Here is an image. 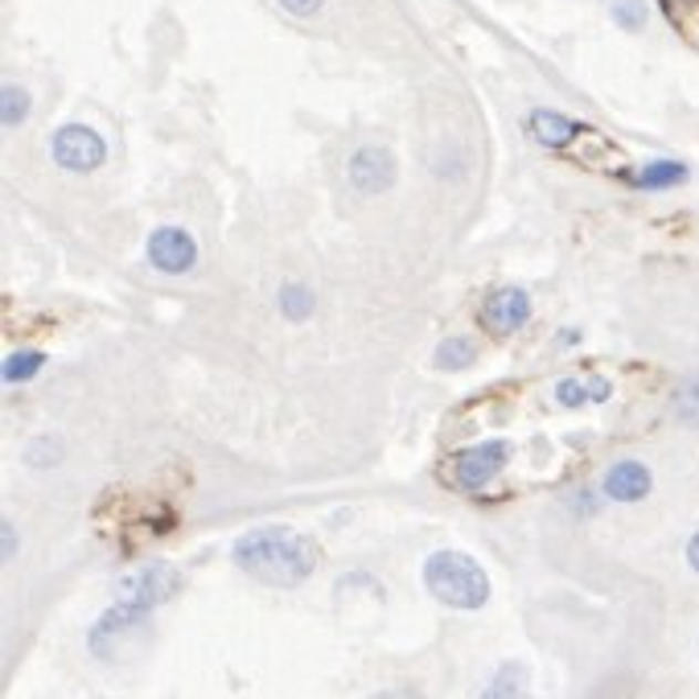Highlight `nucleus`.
Returning a JSON list of instances; mask_svg holds the SVG:
<instances>
[{"label": "nucleus", "instance_id": "20", "mask_svg": "<svg viewBox=\"0 0 699 699\" xmlns=\"http://www.w3.org/2000/svg\"><path fill=\"white\" fill-rule=\"evenodd\" d=\"M613 21L622 30H641L646 25V4L641 0H613Z\"/></svg>", "mask_w": 699, "mask_h": 699}, {"label": "nucleus", "instance_id": "1", "mask_svg": "<svg viewBox=\"0 0 699 699\" xmlns=\"http://www.w3.org/2000/svg\"><path fill=\"white\" fill-rule=\"evenodd\" d=\"M234 564L255 576L260 584L292 588L313 576L317 568V547L292 526H255L234 543Z\"/></svg>", "mask_w": 699, "mask_h": 699}, {"label": "nucleus", "instance_id": "22", "mask_svg": "<svg viewBox=\"0 0 699 699\" xmlns=\"http://www.w3.org/2000/svg\"><path fill=\"white\" fill-rule=\"evenodd\" d=\"M325 4V0H280V9L289 17H313Z\"/></svg>", "mask_w": 699, "mask_h": 699}, {"label": "nucleus", "instance_id": "7", "mask_svg": "<svg viewBox=\"0 0 699 699\" xmlns=\"http://www.w3.org/2000/svg\"><path fill=\"white\" fill-rule=\"evenodd\" d=\"M531 317V296L523 289H494L481 305V325L498 337L519 334Z\"/></svg>", "mask_w": 699, "mask_h": 699}, {"label": "nucleus", "instance_id": "15", "mask_svg": "<svg viewBox=\"0 0 699 699\" xmlns=\"http://www.w3.org/2000/svg\"><path fill=\"white\" fill-rule=\"evenodd\" d=\"M42 363H45L42 349H17V354H9V358H4L0 375H4V383H25V379H33V375L42 371Z\"/></svg>", "mask_w": 699, "mask_h": 699}, {"label": "nucleus", "instance_id": "14", "mask_svg": "<svg viewBox=\"0 0 699 699\" xmlns=\"http://www.w3.org/2000/svg\"><path fill=\"white\" fill-rule=\"evenodd\" d=\"M687 181V165L679 160H650L638 174L641 190H670V186H684Z\"/></svg>", "mask_w": 699, "mask_h": 699}, {"label": "nucleus", "instance_id": "17", "mask_svg": "<svg viewBox=\"0 0 699 699\" xmlns=\"http://www.w3.org/2000/svg\"><path fill=\"white\" fill-rule=\"evenodd\" d=\"M280 313L289 321H305L313 313V292L305 284H284L280 289Z\"/></svg>", "mask_w": 699, "mask_h": 699}, {"label": "nucleus", "instance_id": "25", "mask_svg": "<svg viewBox=\"0 0 699 699\" xmlns=\"http://www.w3.org/2000/svg\"><path fill=\"white\" fill-rule=\"evenodd\" d=\"M687 564H691V568L699 572V531L691 535V543H687Z\"/></svg>", "mask_w": 699, "mask_h": 699}, {"label": "nucleus", "instance_id": "19", "mask_svg": "<svg viewBox=\"0 0 699 699\" xmlns=\"http://www.w3.org/2000/svg\"><path fill=\"white\" fill-rule=\"evenodd\" d=\"M25 461H30L33 469H42V466H59V461H62V440H59V437L30 440V449H25Z\"/></svg>", "mask_w": 699, "mask_h": 699}, {"label": "nucleus", "instance_id": "8", "mask_svg": "<svg viewBox=\"0 0 699 699\" xmlns=\"http://www.w3.org/2000/svg\"><path fill=\"white\" fill-rule=\"evenodd\" d=\"M148 263L157 272H169V277H181L198 263V243L181 227H160L148 239Z\"/></svg>", "mask_w": 699, "mask_h": 699}, {"label": "nucleus", "instance_id": "18", "mask_svg": "<svg viewBox=\"0 0 699 699\" xmlns=\"http://www.w3.org/2000/svg\"><path fill=\"white\" fill-rule=\"evenodd\" d=\"M469 363H473V342H466V337H449V342H440L437 371H466Z\"/></svg>", "mask_w": 699, "mask_h": 699}, {"label": "nucleus", "instance_id": "26", "mask_svg": "<svg viewBox=\"0 0 699 699\" xmlns=\"http://www.w3.org/2000/svg\"><path fill=\"white\" fill-rule=\"evenodd\" d=\"M13 552H17V535H13V526L4 523V560H9Z\"/></svg>", "mask_w": 699, "mask_h": 699}, {"label": "nucleus", "instance_id": "5", "mask_svg": "<svg viewBox=\"0 0 699 699\" xmlns=\"http://www.w3.org/2000/svg\"><path fill=\"white\" fill-rule=\"evenodd\" d=\"M177 584H181V576L169 564H145L140 572H132V576L119 581V601L136 605V609H157V605L174 597Z\"/></svg>", "mask_w": 699, "mask_h": 699}, {"label": "nucleus", "instance_id": "21", "mask_svg": "<svg viewBox=\"0 0 699 699\" xmlns=\"http://www.w3.org/2000/svg\"><path fill=\"white\" fill-rule=\"evenodd\" d=\"M555 399L564 404V408H584V404H593V395H588V379H564L555 387Z\"/></svg>", "mask_w": 699, "mask_h": 699}, {"label": "nucleus", "instance_id": "4", "mask_svg": "<svg viewBox=\"0 0 699 699\" xmlns=\"http://www.w3.org/2000/svg\"><path fill=\"white\" fill-rule=\"evenodd\" d=\"M510 461V445L507 440H481L473 449H461L452 457V481L461 486V490H481L486 481H494V473Z\"/></svg>", "mask_w": 699, "mask_h": 699}, {"label": "nucleus", "instance_id": "23", "mask_svg": "<svg viewBox=\"0 0 699 699\" xmlns=\"http://www.w3.org/2000/svg\"><path fill=\"white\" fill-rule=\"evenodd\" d=\"M679 408L687 411V420H699V383H691L684 392V399H679Z\"/></svg>", "mask_w": 699, "mask_h": 699}, {"label": "nucleus", "instance_id": "12", "mask_svg": "<svg viewBox=\"0 0 699 699\" xmlns=\"http://www.w3.org/2000/svg\"><path fill=\"white\" fill-rule=\"evenodd\" d=\"M481 699H526V667L523 663H502L494 679L486 684Z\"/></svg>", "mask_w": 699, "mask_h": 699}, {"label": "nucleus", "instance_id": "10", "mask_svg": "<svg viewBox=\"0 0 699 699\" xmlns=\"http://www.w3.org/2000/svg\"><path fill=\"white\" fill-rule=\"evenodd\" d=\"M605 494L613 502H638V498L650 494V469L641 466V461H617L605 473Z\"/></svg>", "mask_w": 699, "mask_h": 699}, {"label": "nucleus", "instance_id": "9", "mask_svg": "<svg viewBox=\"0 0 699 699\" xmlns=\"http://www.w3.org/2000/svg\"><path fill=\"white\" fill-rule=\"evenodd\" d=\"M349 186L358 194H387L395 186V157L383 145H363L349 157Z\"/></svg>", "mask_w": 699, "mask_h": 699}, {"label": "nucleus", "instance_id": "16", "mask_svg": "<svg viewBox=\"0 0 699 699\" xmlns=\"http://www.w3.org/2000/svg\"><path fill=\"white\" fill-rule=\"evenodd\" d=\"M25 116H30V91L17 87V83H4V91H0V119H4V128L25 124Z\"/></svg>", "mask_w": 699, "mask_h": 699}, {"label": "nucleus", "instance_id": "6", "mask_svg": "<svg viewBox=\"0 0 699 699\" xmlns=\"http://www.w3.org/2000/svg\"><path fill=\"white\" fill-rule=\"evenodd\" d=\"M564 153H568L572 160H581L584 169H593V174H609V177H626L629 174L626 153L613 145L605 132L584 128V124H581V132H576V140H572Z\"/></svg>", "mask_w": 699, "mask_h": 699}, {"label": "nucleus", "instance_id": "13", "mask_svg": "<svg viewBox=\"0 0 699 699\" xmlns=\"http://www.w3.org/2000/svg\"><path fill=\"white\" fill-rule=\"evenodd\" d=\"M663 13L691 50H699V0H663Z\"/></svg>", "mask_w": 699, "mask_h": 699}, {"label": "nucleus", "instance_id": "11", "mask_svg": "<svg viewBox=\"0 0 699 699\" xmlns=\"http://www.w3.org/2000/svg\"><path fill=\"white\" fill-rule=\"evenodd\" d=\"M531 132H535V140H540L543 148H564L576 140V132H581V124L568 116H560V112H547V107H540V112H531Z\"/></svg>", "mask_w": 699, "mask_h": 699}, {"label": "nucleus", "instance_id": "24", "mask_svg": "<svg viewBox=\"0 0 699 699\" xmlns=\"http://www.w3.org/2000/svg\"><path fill=\"white\" fill-rule=\"evenodd\" d=\"M588 395H593V404H605L613 395V387L605 379H588Z\"/></svg>", "mask_w": 699, "mask_h": 699}, {"label": "nucleus", "instance_id": "3", "mask_svg": "<svg viewBox=\"0 0 699 699\" xmlns=\"http://www.w3.org/2000/svg\"><path fill=\"white\" fill-rule=\"evenodd\" d=\"M50 153L59 160L62 169H71V174H91V169H100L103 157H107V145H103V136L87 124H62L54 132V140H50Z\"/></svg>", "mask_w": 699, "mask_h": 699}, {"label": "nucleus", "instance_id": "2", "mask_svg": "<svg viewBox=\"0 0 699 699\" xmlns=\"http://www.w3.org/2000/svg\"><path fill=\"white\" fill-rule=\"evenodd\" d=\"M428 593L452 609H481L490 601V576L473 555L466 552H437L424 564Z\"/></svg>", "mask_w": 699, "mask_h": 699}]
</instances>
